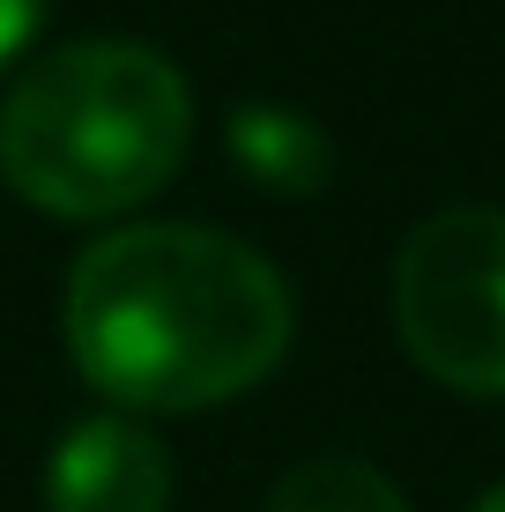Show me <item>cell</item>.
Listing matches in <instances>:
<instances>
[{
    "instance_id": "obj_1",
    "label": "cell",
    "mask_w": 505,
    "mask_h": 512,
    "mask_svg": "<svg viewBox=\"0 0 505 512\" xmlns=\"http://www.w3.org/2000/svg\"><path fill=\"white\" fill-rule=\"evenodd\" d=\"M298 305L253 245L208 223H127L67 275V357L112 409L194 416L283 364Z\"/></svg>"
},
{
    "instance_id": "obj_2",
    "label": "cell",
    "mask_w": 505,
    "mask_h": 512,
    "mask_svg": "<svg viewBox=\"0 0 505 512\" xmlns=\"http://www.w3.org/2000/svg\"><path fill=\"white\" fill-rule=\"evenodd\" d=\"M194 97L156 45L90 38L15 75L0 104V179L30 208L104 223L156 201L186 164Z\"/></svg>"
},
{
    "instance_id": "obj_3",
    "label": "cell",
    "mask_w": 505,
    "mask_h": 512,
    "mask_svg": "<svg viewBox=\"0 0 505 512\" xmlns=\"http://www.w3.org/2000/svg\"><path fill=\"white\" fill-rule=\"evenodd\" d=\"M402 349L454 394H505V208H446L394 253Z\"/></svg>"
},
{
    "instance_id": "obj_4",
    "label": "cell",
    "mask_w": 505,
    "mask_h": 512,
    "mask_svg": "<svg viewBox=\"0 0 505 512\" xmlns=\"http://www.w3.org/2000/svg\"><path fill=\"white\" fill-rule=\"evenodd\" d=\"M45 512H171V453L134 416H90L52 446Z\"/></svg>"
},
{
    "instance_id": "obj_5",
    "label": "cell",
    "mask_w": 505,
    "mask_h": 512,
    "mask_svg": "<svg viewBox=\"0 0 505 512\" xmlns=\"http://www.w3.org/2000/svg\"><path fill=\"white\" fill-rule=\"evenodd\" d=\"M231 164L246 171L260 193H283V201H312V193H327V179H335L327 134L312 127L305 112L260 104V97L231 112Z\"/></svg>"
},
{
    "instance_id": "obj_6",
    "label": "cell",
    "mask_w": 505,
    "mask_h": 512,
    "mask_svg": "<svg viewBox=\"0 0 505 512\" xmlns=\"http://www.w3.org/2000/svg\"><path fill=\"white\" fill-rule=\"evenodd\" d=\"M268 512H409L372 461H305L268 490Z\"/></svg>"
},
{
    "instance_id": "obj_7",
    "label": "cell",
    "mask_w": 505,
    "mask_h": 512,
    "mask_svg": "<svg viewBox=\"0 0 505 512\" xmlns=\"http://www.w3.org/2000/svg\"><path fill=\"white\" fill-rule=\"evenodd\" d=\"M45 15H52V0H0V67H15L30 45H38Z\"/></svg>"
},
{
    "instance_id": "obj_8",
    "label": "cell",
    "mask_w": 505,
    "mask_h": 512,
    "mask_svg": "<svg viewBox=\"0 0 505 512\" xmlns=\"http://www.w3.org/2000/svg\"><path fill=\"white\" fill-rule=\"evenodd\" d=\"M476 512H505V483H498V490H483V498H476Z\"/></svg>"
}]
</instances>
